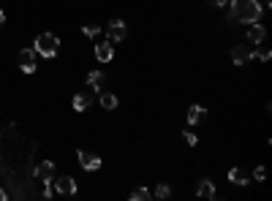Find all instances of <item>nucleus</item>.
Instances as JSON below:
<instances>
[{"label":"nucleus","instance_id":"nucleus-1","mask_svg":"<svg viewBox=\"0 0 272 201\" xmlns=\"http://www.w3.org/2000/svg\"><path fill=\"white\" fill-rule=\"evenodd\" d=\"M231 19H237V22H245V25H253L259 22V17L264 14V8H261L259 0H234L231 3Z\"/></svg>","mask_w":272,"mask_h":201},{"label":"nucleus","instance_id":"nucleus-2","mask_svg":"<svg viewBox=\"0 0 272 201\" xmlns=\"http://www.w3.org/2000/svg\"><path fill=\"white\" fill-rule=\"evenodd\" d=\"M33 52L52 60L54 54L60 52V38L54 36V33H41V36H36V41H33Z\"/></svg>","mask_w":272,"mask_h":201},{"label":"nucleus","instance_id":"nucleus-3","mask_svg":"<svg viewBox=\"0 0 272 201\" xmlns=\"http://www.w3.org/2000/svg\"><path fill=\"white\" fill-rule=\"evenodd\" d=\"M77 160H79V166H82L84 172H98V169H101V158H98V155L84 152V150H79V152H77Z\"/></svg>","mask_w":272,"mask_h":201},{"label":"nucleus","instance_id":"nucleus-4","mask_svg":"<svg viewBox=\"0 0 272 201\" xmlns=\"http://www.w3.org/2000/svg\"><path fill=\"white\" fill-rule=\"evenodd\" d=\"M125 33H128V27H125L123 19H112V22H109V27H107L109 41H125Z\"/></svg>","mask_w":272,"mask_h":201},{"label":"nucleus","instance_id":"nucleus-5","mask_svg":"<svg viewBox=\"0 0 272 201\" xmlns=\"http://www.w3.org/2000/svg\"><path fill=\"white\" fill-rule=\"evenodd\" d=\"M19 68H22V74H36V52L33 49L19 52Z\"/></svg>","mask_w":272,"mask_h":201},{"label":"nucleus","instance_id":"nucleus-6","mask_svg":"<svg viewBox=\"0 0 272 201\" xmlns=\"http://www.w3.org/2000/svg\"><path fill=\"white\" fill-rule=\"evenodd\" d=\"M52 188L57 190L60 196H74L77 193V182H74L71 177H60V179L52 177Z\"/></svg>","mask_w":272,"mask_h":201},{"label":"nucleus","instance_id":"nucleus-7","mask_svg":"<svg viewBox=\"0 0 272 201\" xmlns=\"http://www.w3.org/2000/svg\"><path fill=\"white\" fill-rule=\"evenodd\" d=\"M33 174H36L41 182H47V179L54 177V163H52V160H38V166L33 169Z\"/></svg>","mask_w":272,"mask_h":201},{"label":"nucleus","instance_id":"nucleus-8","mask_svg":"<svg viewBox=\"0 0 272 201\" xmlns=\"http://www.w3.org/2000/svg\"><path fill=\"white\" fill-rule=\"evenodd\" d=\"M250 57H253V52H250L245 44H237V47L231 49V60H234V65H245Z\"/></svg>","mask_w":272,"mask_h":201},{"label":"nucleus","instance_id":"nucleus-9","mask_svg":"<svg viewBox=\"0 0 272 201\" xmlns=\"http://www.w3.org/2000/svg\"><path fill=\"white\" fill-rule=\"evenodd\" d=\"M95 57L101 60V63H109V60L114 57V47L112 41H104V44H95Z\"/></svg>","mask_w":272,"mask_h":201},{"label":"nucleus","instance_id":"nucleus-10","mask_svg":"<svg viewBox=\"0 0 272 201\" xmlns=\"http://www.w3.org/2000/svg\"><path fill=\"white\" fill-rule=\"evenodd\" d=\"M104 82H107V76H104L101 71H90L87 74V84H90V90H95V93L104 90Z\"/></svg>","mask_w":272,"mask_h":201},{"label":"nucleus","instance_id":"nucleus-11","mask_svg":"<svg viewBox=\"0 0 272 201\" xmlns=\"http://www.w3.org/2000/svg\"><path fill=\"white\" fill-rule=\"evenodd\" d=\"M264 36H267V27H264V25H259V22H253V25H250V30H248V38H250L253 44H261V41H264Z\"/></svg>","mask_w":272,"mask_h":201},{"label":"nucleus","instance_id":"nucleus-12","mask_svg":"<svg viewBox=\"0 0 272 201\" xmlns=\"http://www.w3.org/2000/svg\"><path fill=\"white\" fill-rule=\"evenodd\" d=\"M90 103H93V95L90 93H77L74 95V109H77V112H84Z\"/></svg>","mask_w":272,"mask_h":201},{"label":"nucleus","instance_id":"nucleus-13","mask_svg":"<svg viewBox=\"0 0 272 201\" xmlns=\"http://www.w3.org/2000/svg\"><path fill=\"white\" fill-rule=\"evenodd\" d=\"M196 193H199V199H215V185L210 182V179H201Z\"/></svg>","mask_w":272,"mask_h":201},{"label":"nucleus","instance_id":"nucleus-14","mask_svg":"<svg viewBox=\"0 0 272 201\" xmlns=\"http://www.w3.org/2000/svg\"><path fill=\"white\" fill-rule=\"evenodd\" d=\"M229 182L231 185H248L250 177L243 172V169H231V172H229Z\"/></svg>","mask_w":272,"mask_h":201},{"label":"nucleus","instance_id":"nucleus-15","mask_svg":"<svg viewBox=\"0 0 272 201\" xmlns=\"http://www.w3.org/2000/svg\"><path fill=\"white\" fill-rule=\"evenodd\" d=\"M204 114H207V112H204V106H190L188 109V123L190 125L201 123V120H204Z\"/></svg>","mask_w":272,"mask_h":201},{"label":"nucleus","instance_id":"nucleus-16","mask_svg":"<svg viewBox=\"0 0 272 201\" xmlns=\"http://www.w3.org/2000/svg\"><path fill=\"white\" fill-rule=\"evenodd\" d=\"M101 106H104V109H109V112H112V109H117V95H112V93H104V90H101Z\"/></svg>","mask_w":272,"mask_h":201},{"label":"nucleus","instance_id":"nucleus-17","mask_svg":"<svg viewBox=\"0 0 272 201\" xmlns=\"http://www.w3.org/2000/svg\"><path fill=\"white\" fill-rule=\"evenodd\" d=\"M82 33H84L87 38H98V36H101V27H98V25H84Z\"/></svg>","mask_w":272,"mask_h":201},{"label":"nucleus","instance_id":"nucleus-18","mask_svg":"<svg viewBox=\"0 0 272 201\" xmlns=\"http://www.w3.org/2000/svg\"><path fill=\"white\" fill-rule=\"evenodd\" d=\"M155 196H158V199H169V196H172V188L166 182H161L158 188H155Z\"/></svg>","mask_w":272,"mask_h":201},{"label":"nucleus","instance_id":"nucleus-19","mask_svg":"<svg viewBox=\"0 0 272 201\" xmlns=\"http://www.w3.org/2000/svg\"><path fill=\"white\" fill-rule=\"evenodd\" d=\"M147 188H136L134 190V193H131V201H144V199H147Z\"/></svg>","mask_w":272,"mask_h":201},{"label":"nucleus","instance_id":"nucleus-20","mask_svg":"<svg viewBox=\"0 0 272 201\" xmlns=\"http://www.w3.org/2000/svg\"><path fill=\"white\" fill-rule=\"evenodd\" d=\"M253 57H259V60H264V63H267V60L272 57V49H259V52H253Z\"/></svg>","mask_w":272,"mask_h":201},{"label":"nucleus","instance_id":"nucleus-21","mask_svg":"<svg viewBox=\"0 0 272 201\" xmlns=\"http://www.w3.org/2000/svg\"><path fill=\"white\" fill-rule=\"evenodd\" d=\"M183 139H185V142H188V144H190V147H193V144H196V142H199V139H196V136H193V133H190V130H185V133H183Z\"/></svg>","mask_w":272,"mask_h":201},{"label":"nucleus","instance_id":"nucleus-22","mask_svg":"<svg viewBox=\"0 0 272 201\" xmlns=\"http://www.w3.org/2000/svg\"><path fill=\"white\" fill-rule=\"evenodd\" d=\"M253 177H256V179H259V182H261V179L267 177V172H264V169H261V166H259V169H256V172H253Z\"/></svg>","mask_w":272,"mask_h":201},{"label":"nucleus","instance_id":"nucleus-23","mask_svg":"<svg viewBox=\"0 0 272 201\" xmlns=\"http://www.w3.org/2000/svg\"><path fill=\"white\" fill-rule=\"evenodd\" d=\"M210 6H215V8H220V6H226V3H229V0H207Z\"/></svg>","mask_w":272,"mask_h":201},{"label":"nucleus","instance_id":"nucleus-24","mask_svg":"<svg viewBox=\"0 0 272 201\" xmlns=\"http://www.w3.org/2000/svg\"><path fill=\"white\" fill-rule=\"evenodd\" d=\"M6 22V11H3V8H0V25Z\"/></svg>","mask_w":272,"mask_h":201},{"label":"nucleus","instance_id":"nucleus-25","mask_svg":"<svg viewBox=\"0 0 272 201\" xmlns=\"http://www.w3.org/2000/svg\"><path fill=\"white\" fill-rule=\"evenodd\" d=\"M6 199H8V196H6V190L0 188V201H6Z\"/></svg>","mask_w":272,"mask_h":201}]
</instances>
